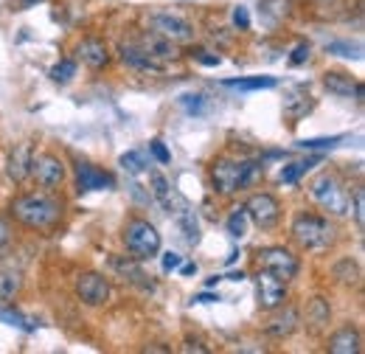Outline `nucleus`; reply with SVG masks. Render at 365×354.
<instances>
[{
	"instance_id": "obj_20",
	"label": "nucleus",
	"mask_w": 365,
	"mask_h": 354,
	"mask_svg": "<svg viewBox=\"0 0 365 354\" xmlns=\"http://www.w3.org/2000/svg\"><path fill=\"white\" fill-rule=\"evenodd\" d=\"M138 45L152 56V59H158V62H166V59H175L178 56V51H175V43H169L166 37H160V34H146V37H140Z\"/></svg>"
},
{
	"instance_id": "obj_7",
	"label": "nucleus",
	"mask_w": 365,
	"mask_h": 354,
	"mask_svg": "<svg viewBox=\"0 0 365 354\" xmlns=\"http://www.w3.org/2000/svg\"><path fill=\"white\" fill-rule=\"evenodd\" d=\"M29 177H34V183L40 188L51 191V188L62 186V180H65V163H62V158H56L51 152L31 155V175Z\"/></svg>"
},
{
	"instance_id": "obj_42",
	"label": "nucleus",
	"mask_w": 365,
	"mask_h": 354,
	"mask_svg": "<svg viewBox=\"0 0 365 354\" xmlns=\"http://www.w3.org/2000/svg\"><path fill=\"white\" fill-rule=\"evenodd\" d=\"M182 352H200V354H208V349H205L202 343H191V340H188V343L182 346Z\"/></svg>"
},
{
	"instance_id": "obj_16",
	"label": "nucleus",
	"mask_w": 365,
	"mask_h": 354,
	"mask_svg": "<svg viewBox=\"0 0 365 354\" xmlns=\"http://www.w3.org/2000/svg\"><path fill=\"white\" fill-rule=\"evenodd\" d=\"M113 270L118 273V275H124V281H130V284H135V287H140V290H152L155 284L149 281V275L140 270V265H138V259H133V256H113Z\"/></svg>"
},
{
	"instance_id": "obj_5",
	"label": "nucleus",
	"mask_w": 365,
	"mask_h": 354,
	"mask_svg": "<svg viewBox=\"0 0 365 354\" xmlns=\"http://www.w3.org/2000/svg\"><path fill=\"white\" fill-rule=\"evenodd\" d=\"M124 245L130 251V256L138 259V262H149L160 253V233L152 222L140 220H130L124 225Z\"/></svg>"
},
{
	"instance_id": "obj_31",
	"label": "nucleus",
	"mask_w": 365,
	"mask_h": 354,
	"mask_svg": "<svg viewBox=\"0 0 365 354\" xmlns=\"http://www.w3.org/2000/svg\"><path fill=\"white\" fill-rule=\"evenodd\" d=\"M329 54H337V56H349V59H363V48L360 45H349V43H329L326 45Z\"/></svg>"
},
{
	"instance_id": "obj_15",
	"label": "nucleus",
	"mask_w": 365,
	"mask_h": 354,
	"mask_svg": "<svg viewBox=\"0 0 365 354\" xmlns=\"http://www.w3.org/2000/svg\"><path fill=\"white\" fill-rule=\"evenodd\" d=\"M113 186H115V180L104 169H96L91 163L76 166V188L79 191H104V188H113Z\"/></svg>"
},
{
	"instance_id": "obj_36",
	"label": "nucleus",
	"mask_w": 365,
	"mask_h": 354,
	"mask_svg": "<svg viewBox=\"0 0 365 354\" xmlns=\"http://www.w3.org/2000/svg\"><path fill=\"white\" fill-rule=\"evenodd\" d=\"M233 26H236V29H242V31H245V29H250V14H247V9H245V6H236V9H233Z\"/></svg>"
},
{
	"instance_id": "obj_2",
	"label": "nucleus",
	"mask_w": 365,
	"mask_h": 354,
	"mask_svg": "<svg viewBox=\"0 0 365 354\" xmlns=\"http://www.w3.org/2000/svg\"><path fill=\"white\" fill-rule=\"evenodd\" d=\"M264 175L262 161H236V158H217L211 166V186L217 194L230 197L239 188H250Z\"/></svg>"
},
{
	"instance_id": "obj_35",
	"label": "nucleus",
	"mask_w": 365,
	"mask_h": 354,
	"mask_svg": "<svg viewBox=\"0 0 365 354\" xmlns=\"http://www.w3.org/2000/svg\"><path fill=\"white\" fill-rule=\"evenodd\" d=\"M149 152L158 158V163H169V161H172L169 149H166V146H163V141H158V138H155V141H149Z\"/></svg>"
},
{
	"instance_id": "obj_44",
	"label": "nucleus",
	"mask_w": 365,
	"mask_h": 354,
	"mask_svg": "<svg viewBox=\"0 0 365 354\" xmlns=\"http://www.w3.org/2000/svg\"><path fill=\"white\" fill-rule=\"evenodd\" d=\"M180 273H182V275H191V273H197V265H182Z\"/></svg>"
},
{
	"instance_id": "obj_3",
	"label": "nucleus",
	"mask_w": 365,
	"mask_h": 354,
	"mask_svg": "<svg viewBox=\"0 0 365 354\" xmlns=\"http://www.w3.org/2000/svg\"><path fill=\"white\" fill-rule=\"evenodd\" d=\"M309 194H312V200L318 203L323 211H329L334 217H349L351 214V194H349V188L334 175H329V172H323V175L312 180Z\"/></svg>"
},
{
	"instance_id": "obj_21",
	"label": "nucleus",
	"mask_w": 365,
	"mask_h": 354,
	"mask_svg": "<svg viewBox=\"0 0 365 354\" xmlns=\"http://www.w3.org/2000/svg\"><path fill=\"white\" fill-rule=\"evenodd\" d=\"M331 320V310H329V301L323 298H312L307 304V326L312 329V335H320Z\"/></svg>"
},
{
	"instance_id": "obj_4",
	"label": "nucleus",
	"mask_w": 365,
	"mask_h": 354,
	"mask_svg": "<svg viewBox=\"0 0 365 354\" xmlns=\"http://www.w3.org/2000/svg\"><path fill=\"white\" fill-rule=\"evenodd\" d=\"M334 225L326 220V217H318V214H307L301 211L295 220H292V239L307 248V251H326L331 242H334Z\"/></svg>"
},
{
	"instance_id": "obj_19",
	"label": "nucleus",
	"mask_w": 365,
	"mask_h": 354,
	"mask_svg": "<svg viewBox=\"0 0 365 354\" xmlns=\"http://www.w3.org/2000/svg\"><path fill=\"white\" fill-rule=\"evenodd\" d=\"M298 310L295 307H284L281 315H275L273 320L267 323V335L275 338V340H284V338H289L295 329H298Z\"/></svg>"
},
{
	"instance_id": "obj_46",
	"label": "nucleus",
	"mask_w": 365,
	"mask_h": 354,
	"mask_svg": "<svg viewBox=\"0 0 365 354\" xmlns=\"http://www.w3.org/2000/svg\"><path fill=\"white\" fill-rule=\"evenodd\" d=\"M220 281H222V278H220V275H211V278H208V281H205V284H208V287H214V284H220Z\"/></svg>"
},
{
	"instance_id": "obj_28",
	"label": "nucleus",
	"mask_w": 365,
	"mask_h": 354,
	"mask_svg": "<svg viewBox=\"0 0 365 354\" xmlns=\"http://www.w3.org/2000/svg\"><path fill=\"white\" fill-rule=\"evenodd\" d=\"M73 76H76V62H73V59H62V62H56V65L51 68V79L59 82V85L71 82Z\"/></svg>"
},
{
	"instance_id": "obj_6",
	"label": "nucleus",
	"mask_w": 365,
	"mask_h": 354,
	"mask_svg": "<svg viewBox=\"0 0 365 354\" xmlns=\"http://www.w3.org/2000/svg\"><path fill=\"white\" fill-rule=\"evenodd\" d=\"M259 267L262 270H267L270 275L275 278H281V281H292L295 275H298V256L292 253V251H287V248H281V245H273V248H264V251H259Z\"/></svg>"
},
{
	"instance_id": "obj_24",
	"label": "nucleus",
	"mask_w": 365,
	"mask_h": 354,
	"mask_svg": "<svg viewBox=\"0 0 365 354\" xmlns=\"http://www.w3.org/2000/svg\"><path fill=\"white\" fill-rule=\"evenodd\" d=\"M20 287H23L20 273H14V270H0V301H14L17 293H20Z\"/></svg>"
},
{
	"instance_id": "obj_13",
	"label": "nucleus",
	"mask_w": 365,
	"mask_h": 354,
	"mask_svg": "<svg viewBox=\"0 0 365 354\" xmlns=\"http://www.w3.org/2000/svg\"><path fill=\"white\" fill-rule=\"evenodd\" d=\"M323 88L334 93V96H343V98H351V96H357V101L363 98V85L351 74H343V71H326L323 74Z\"/></svg>"
},
{
	"instance_id": "obj_40",
	"label": "nucleus",
	"mask_w": 365,
	"mask_h": 354,
	"mask_svg": "<svg viewBox=\"0 0 365 354\" xmlns=\"http://www.w3.org/2000/svg\"><path fill=\"white\" fill-rule=\"evenodd\" d=\"M180 101H182V107H185L188 113H197V110L202 107V96H182Z\"/></svg>"
},
{
	"instance_id": "obj_23",
	"label": "nucleus",
	"mask_w": 365,
	"mask_h": 354,
	"mask_svg": "<svg viewBox=\"0 0 365 354\" xmlns=\"http://www.w3.org/2000/svg\"><path fill=\"white\" fill-rule=\"evenodd\" d=\"M225 88L233 90H270L275 88V76H239V79H225Z\"/></svg>"
},
{
	"instance_id": "obj_14",
	"label": "nucleus",
	"mask_w": 365,
	"mask_h": 354,
	"mask_svg": "<svg viewBox=\"0 0 365 354\" xmlns=\"http://www.w3.org/2000/svg\"><path fill=\"white\" fill-rule=\"evenodd\" d=\"M118 56H121V62H124L127 68H133V71H143V74H149V71L158 74V71H160V62L152 59L138 43H121L118 45Z\"/></svg>"
},
{
	"instance_id": "obj_9",
	"label": "nucleus",
	"mask_w": 365,
	"mask_h": 354,
	"mask_svg": "<svg viewBox=\"0 0 365 354\" xmlns=\"http://www.w3.org/2000/svg\"><path fill=\"white\" fill-rule=\"evenodd\" d=\"M245 211H247V217L256 222L262 231H270V228H275L281 222V206H278V200H275L273 194H267V191L253 194L245 203Z\"/></svg>"
},
{
	"instance_id": "obj_17",
	"label": "nucleus",
	"mask_w": 365,
	"mask_h": 354,
	"mask_svg": "<svg viewBox=\"0 0 365 354\" xmlns=\"http://www.w3.org/2000/svg\"><path fill=\"white\" fill-rule=\"evenodd\" d=\"M360 349H363V340H360V332L354 326H343L329 338V352L331 354H360Z\"/></svg>"
},
{
	"instance_id": "obj_10",
	"label": "nucleus",
	"mask_w": 365,
	"mask_h": 354,
	"mask_svg": "<svg viewBox=\"0 0 365 354\" xmlns=\"http://www.w3.org/2000/svg\"><path fill=\"white\" fill-rule=\"evenodd\" d=\"M256 293H259V307L267 312L281 310L287 301V281L270 275L267 270H259L256 275Z\"/></svg>"
},
{
	"instance_id": "obj_47",
	"label": "nucleus",
	"mask_w": 365,
	"mask_h": 354,
	"mask_svg": "<svg viewBox=\"0 0 365 354\" xmlns=\"http://www.w3.org/2000/svg\"><path fill=\"white\" fill-rule=\"evenodd\" d=\"M26 6H34V3H46V0H23Z\"/></svg>"
},
{
	"instance_id": "obj_27",
	"label": "nucleus",
	"mask_w": 365,
	"mask_h": 354,
	"mask_svg": "<svg viewBox=\"0 0 365 354\" xmlns=\"http://www.w3.org/2000/svg\"><path fill=\"white\" fill-rule=\"evenodd\" d=\"M149 183H152V194L169 208V206H172V186L166 183V177L158 175V172H152V175H149Z\"/></svg>"
},
{
	"instance_id": "obj_41",
	"label": "nucleus",
	"mask_w": 365,
	"mask_h": 354,
	"mask_svg": "<svg viewBox=\"0 0 365 354\" xmlns=\"http://www.w3.org/2000/svg\"><path fill=\"white\" fill-rule=\"evenodd\" d=\"M9 245H11V228L6 220H0V251H6Z\"/></svg>"
},
{
	"instance_id": "obj_26",
	"label": "nucleus",
	"mask_w": 365,
	"mask_h": 354,
	"mask_svg": "<svg viewBox=\"0 0 365 354\" xmlns=\"http://www.w3.org/2000/svg\"><path fill=\"white\" fill-rule=\"evenodd\" d=\"M334 278L343 281V284H360V267L351 259H343V262L334 265Z\"/></svg>"
},
{
	"instance_id": "obj_33",
	"label": "nucleus",
	"mask_w": 365,
	"mask_h": 354,
	"mask_svg": "<svg viewBox=\"0 0 365 354\" xmlns=\"http://www.w3.org/2000/svg\"><path fill=\"white\" fill-rule=\"evenodd\" d=\"M121 169L130 172V175L143 172V158H140V152H127V155H121Z\"/></svg>"
},
{
	"instance_id": "obj_11",
	"label": "nucleus",
	"mask_w": 365,
	"mask_h": 354,
	"mask_svg": "<svg viewBox=\"0 0 365 354\" xmlns=\"http://www.w3.org/2000/svg\"><path fill=\"white\" fill-rule=\"evenodd\" d=\"M76 295L88 307H101L110 301V281L101 273H82L76 278Z\"/></svg>"
},
{
	"instance_id": "obj_37",
	"label": "nucleus",
	"mask_w": 365,
	"mask_h": 354,
	"mask_svg": "<svg viewBox=\"0 0 365 354\" xmlns=\"http://www.w3.org/2000/svg\"><path fill=\"white\" fill-rule=\"evenodd\" d=\"M191 56H194L197 62H202V65H211V68L222 62V59H220L217 54H211V51H202V48H197V51H191Z\"/></svg>"
},
{
	"instance_id": "obj_1",
	"label": "nucleus",
	"mask_w": 365,
	"mask_h": 354,
	"mask_svg": "<svg viewBox=\"0 0 365 354\" xmlns=\"http://www.w3.org/2000/svg\"><path fill=\"white\" fill-rule=\"evenodd\" d=\"M62 200L51 197L48 191H34V194H20L11 200L9 214L20 225L31 228V231H51L56 222L62 220Z\"/></svg>"
},
{
	"instance_id": "obj_45",
	"label": "nucleus",
	"mask_w": 365,
	"mask_h": 354,
	"mask_svg": "<svg viewBox=\"0 0 365 354\" xmlns=\"http://www.w3.org/2000/svg\"><path fill=\"white\" fill-rule=\"evenodd\" d=\"M228 278L230 281H242V278H245V273H242V270H239V273H230Z\"/></svg>"
},
{
	"instance_id": "obj_29",
	"label": "nucleus",
	"mask_w": 365,
	"mask_h": 354,
	"mask_svg": "<svg viewBox=\"0 0 365 354\" xmlns=\"http://www.w3.org/2000/svg\"><path fill=\"white\" fill-rule=\"evenodd\" d=\"M228 233L233 236V239H242V236L247 233V211H245V206L236 208V211L228 217Z\"/></svg>"
},
{
	"instance_id": "obj_30",
	"label": "nucleus",
	"mask_w": 365,
	"mask_h": 354,
	"mask_svg": "<svg viewBox=\"0 0 365 354\" xmlns=\"http://www.w3.org/2000/svg\"><path fill=\"white\" fill-rule=\"evenodd\" d=\"M346 141V135H331V138H304V141H298V146L301 149H331V146H337V143H343Z\"/></svg>"
},
{
	"instance_id": "obj_12",
	"label": "nucleus",
	"mask_w": 365,
	"mask_h": 354,
	"mask_svg": "<svg viewBox=\"0 0 365 354\" xmlns=\"http://www.w3.org/2000/svg\"><path fill=\"white\" fill-rule=\"evenodd\" d=\"M76 56H79V62H82V65H88L91 71H101V68H107V65H110V59H113L110 45L104 43L101 37H85V40H79V45H76Z\"/></svg>"
},
{
	"instance_id": "obj_8",
	"label": "nucleus",
	"mask_w": 365,
	"mask_h": 354,
	"mask_svg": "<svg viewBox=\"0 0 365 354\" xmlns=\"http://www.w3.org/2000/svg\"><path fill=\"white\" fill-rule=\"evenodd\" d=\"M149 29L155 34L166 37L169 43H188V40H194V29L182 17L172 14V11H155V14H149Z\"/></svg>"
},
{
	"instance_id": "obj_38",
	"label": "nucleus",
	"mask_w": 365,
	"mask_h": 354,
	"mask_svg": "<svg viewBox=\"0 0 365 354\" xmlns=\"http://www.w3.org/2000/svg\"><path fill=\"white\" fill-rule=\"evenodd\" d=\"M182 265V256H178V253H163V259H160V267H163V273H172V270H178V267Z\"/></svg>"
},
{
	"instance_id": "obj_22",
	"label": "nucleus",
	"mask_w": 365,
	"mask_h": 354,
	"mask_svg": "<svg viewBox=\"0 0 365 354\" xmlns=\"http://www.w3.org/2000/svg\"><path fill=\"white\" fill-rule=\"evenodd\" d=\"M318 163H320V158H307V161H295V163H289V166H284V169H281L278 180H281L284 186H292V183H298L301 177L307 175L309 169H315Z\"/></svg>"
},
{
	"instance_id": "obj_25",
	"label": "nucleus",
	"mask_w": 365,
	"mask_h": 354,
	"mask_svg": "<svg viewBox=\"0 0 365 354\" xmlns=\"http://www.w3.org/2000/svg\"><path fill=\"white\" fill-rule=\"evenodd\" d=\"M178 214V222H180L182 233H185V242L188 245H197L200 242V225L194 220V211L188 208V206H182L180 211H175Z\"/></svg>"
},
{
	"instance_id": "obj_39",
	"label": "nucleus",
	"mask_w": 365,
	"mask_h": 354,
	"mask_svg": "<svg viewBox=\"0 0 365 354\" xmlns=\"http://www.w3.org/2000/svg\"><path fill=\"white\" fill-rule=\"evenodd\" d=\"M307 59H309V45H307V43H301V45H298V48H295V51H292V56H289V62H292V65H304Z\"/></svg>"
},
{
	"instance_id": "obj_18",
	"label": "nucleus",
	"mask_w": 365,
	"mask_h": 354,
	"mask_svg": "<svg viewBox=\"0 0 365 354\" xmlns=\"http://www.w3.org/2000/svg\"><path fill=\"white\" fill-rule=\"evenodd\" d=\"M31 143H20L11 155H9V166H6V172L9 177L14 180V183H23L26 177L31 175Z\"/></svg>"
},
{
	"instance_id": "obj_32",
	"label": "nucleus",
	"mask_w": 365,
	"mask_h": 354,
	"mask_svg": "<svg viewBox=\"0 0 365 354\" xmlns=\"http://www.w3.org/2000/svg\"><path fill=\"white\" fill-rule=\"evenodd\" d=\"M0 320H6V323H11V326H17V329H23V332H34V323L14 310H0Z\"/></svg>"
},
{
	"instance_id": "obj_43",
	"label": "nucleus",
	"mask_w": 365,
	"mask_h": 354,
	"mask_svg": "<svg viewBox=\"0 0 365 354\" xmlns=\"http://www.w3.org/2000/svg\"><path fill=\"white\" fill-rule=\"evenodd\" d=\"M194 301H200V304H214V301H220V295H211V293H200Z\"/></svg>"
},
{
	"instance_id": "obj_34",
	"label": "nucleus",
	"mask_w": 365,
	"mask_h": 354,
	"mask_svg": "<svg viewBox=\"0 0 365 354\" xmlns=\"http://www.w3.org/2000/svg\"><path fill=\"white\" fill-rule=\"evenodd\" d=\"M351 203H354V220H357V225L363 228L365 225V191L363 188H357V191H354Z\"/></svg>"
}]
</instances>
